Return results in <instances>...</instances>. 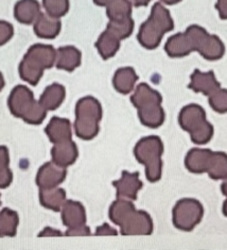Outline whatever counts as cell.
Listing matches in <instances>:
<instances>
[{
    "label": "cell",
    "instance_id": "1",
    "mask_svg": "<svg viewBox=\"0 0 227 250\" xmlns=\"http://www.w3.org/2000/svg\"><path fill=\"white\" fill-rule=\"evenodd\" d=\"M57 61V50L51 45L31 46L19 64L20 78L33 86L38 85L44 70L51 68Z\"/></svg>",
    "mask_w": 227,
    "mask_h": 250
},
{
    "label": "cell",
    "instance_id": "2",
    "mask_svg": "<svg viewBox=\"0 0 227 250\" xmlns=\"http://www.w3.org/2000/svg\"><path fill=\"white\" fill-rule=\"evenodd\" d=\"M173 22L170 12L163 4L156 2L152 8L151 15L142 23L137 39L141 46L147 49H155L160 44L164 34L173 30Z\"/></svg>",
    "mask_w": 227,
    "mask_h": 250
},
{
    "label": "cell",
    "instance_id": "3",
    "mask_svg": "<svg viewBox=\"0 0 227 250\" xmlns=\"http://www.w3.org/2000/svg\"><path fill=\"white\" fill-rule=\"evenodd\" d=\"M164 143L158 136H146L138 141L134 148L136 160L146 167V177L150 182H157L163 174Z\"/></svg>",
    "mask_w": 227,
    "mask_h": 250
},
{
    "label": "cell",
    "instance_id": "4",
    "mask_svg": "<svg viewBox=\"0 0 227 250\" xmlns=\"http://www.w3.org/2000/svg\"><path fill=\"white\" fill-rule=\"evenodd\" d=\"M204 215V208L196 199L184 198L178 200L172 211V222L174 227L182 231H192Z\"/></svg>",
    "mask_w": 227,
    "mask_h": 250
},
{
    "label": "cell",
    "instance_id": "5",
    "mask_svg": "<svg viewBox=\"0 0 227 250\" xmlns=\"http://www.w3.org/2000/svg\"><path fill=\"white\" fill-rule=\"evenodd\" d=\"M153 220L146 211L135 210L120 226L122 235H150L153 232Z\"/></svg>",
    "mask_w": 227,
    "mask_h": 250
},
{
    "label": "cell",
    "instance_id": "6",
    "mask_svg": "<svg viewBox=\"0 0 227 250\" xmlns=\"http://www.w3.org/2000/svg\"><path fill=\"white\" fill-rule=\"evenodd\" d=\"M34 101V95L29 87L25 85H17L10 94L8 105L12 114L22 120V117L31 108Z\"/></svg>",
    "mask_w": 227,
    "mask_h": 250
},
{
    "label": "cell",
    "instance_id": "7",
    "mask_svg": "<svg viewBox=\"0 0 227 250\" xmlns=\"http://www.w3.org/2000/svg\"><path fill=\"white\" fill-rule=\"evenodd\" d=\"M67 170L55 162H47L38 171L37 184L39 188H57L66 179Z\"/></svg>",
    "mask_w": 227,
    "mask_h": 250
},
{
    "label": "cell",
    "instance_id": "8",
    "mask_svg": "<svg viewBox=\"0 0 227 250\" xmlns=\"http://www.w3.org/2000/svg\"><path fill=\"white\" fill-rule=\"evenodd\" d=\"M116 188L117 198L136 200L138 192L142 188V182L139 179V172L122 171V176L119 180L113 182Z\"/></svg>",
    "mask_w": 227,
    "mask_h": 250
},
{
    "label": "cell",
    "instance_id": "9",
    "mask_svg": "<svg viewBox=\"0 0 227 250\" xmlns=\"http://www.w3.org/2000/svg\"><path fill=\"white\" fill-rule=\"evenodd\" d=\"M189 88H191L195 93H202L209 96V95L216 92L218 88L221 87L220 82L217 80L213 71H207L202 73L201 70L195 69L193 74L190 77Z\"/></svg>",
    "mask_w": 227,
    "mask_h": 250
},
{
    "label": "cell",
    "instance_id": "10",
    "mask_svg": "<svg viewBox=\"0 0 227 250\" xmlns=\"http://www.w3.org/2000/svg\"><path fill=\"white\" fill-rule=\"evenodd\" d=\"M62 220L67 228H76L86 225L85 208L79 201L66 200L62 207Z\"/></svg>",
    "mask_w": 227,
    "mask_h": 250
},
{
    "label": "cell",
    "instance_id": "11",
    "mask_svg": "<svg viewBox=\"0 0 227 250\" xmlns=\"http://www.w3.org/2000/svg\"><path fill=\"white\" fill-rule=\"evenodd\" d=\"M205 121H207L205 110L201 105L195 104L184 106L180 113V116H178L180 126L188 133L200 127Z\"/></svg>",
    "mask_w": 227,
    "mask_h": 250
},
{
    "label": "cell",
    "instance_id": "12",
    "mask_svg": "<svg viewBox=\"0 0 227 250\" xmlns=\"http://www.w3.org/2000/svg\"><path fill=\"white\" fill-rule=\"evenodd\" d=\"M51 157L52 162L66 168L76 162L79 157V150H77L76 143L70 140L55 144L51 149Z\"/></svg>",
    "mask_w": 227,
    "mask_h": 250
},
{
    "label": "cell",
    "instance_id": "13",
    "mask_svg": "<svg viewBox=\"0 0 227 250\" xmlns=\"http://www.w3.org/2000/svg\"><path fill=\"white\" fill-rule=\"evenodd\" d=\"M45 132L49 141L53 144H58L66 141H70L73 136L71 124L66 118L52 117L49 124L45 128Z\"/></svg>",
    "mask_w": 227,
    "mask_h": 250
},
{
    "label": "cell",
    "instance_id": "14",
    "mask_svg": "<svg viewBox=\"0 0 227 250\" xmlns=\"http://www.w3.org/2000/svg\"><path fill=\"white\" fill-rule=\"evenodd\" d=\"M212 151L210 149L192 148L185 158V166L192 174H203L208 168Z\"/></svg>",
    "mask_w": 227,
    "mask_h": 250
},
{
    "label": "cell",
    "instance_id": "15",
    "mask_svg": "<svg viewBox=\"0 0 227 250\" xmlns=\"http://www.w3.org/2000/svg\"><path fill=\"white\" fill-rule=\"evenodd\" d=\"M62 22L58 19L51 17L47 13H40L34 22V32L41 39H56L61 31Z\"/></svg>",
    "mask_w": 227,
    "mask_h": 250
},
{
    "label": "cell",
    "instance_id": "16",
    "mask_svg": "<svg viewBox=\"0 0 227 250\" xmlns=\"http://www.w3.org/2000/svg\"><path fill=\"white\" fill-rule=\"evenodd\" d=\"M76 118L100 122L102 120V106H101V104L92 96L81 98L76 105Z\"/></svg>",
    "mask_w": 227,
    "mask_h": 250
},
{
    "label": "cell",
    "instance_id": "17",
    "mask_svg": "<svg viewBox=\"0 0 227 250\" xmlns=\"http://www.w3.org/2000/svg\"><path fill=\"white\" fill-rule=\"evenodd\" d=\"M81 51L74 46L61 47L57 50L56 65L58 69L74 71L81 65Z\"/></svg>",
    "mask_w": 227,
    "mask_h": 250
},
{
    "label": "cell",
    "instance_id": "18",
    "mask_svg": "<svg viewBox=\"0 0 227 250\" xmlns=\"http://www.w3.org/2000/svg\"><path fill=\"white\" fill-rule=\"evenodd\" d=\"M65 96H66L65 87L58 83H53L45 88L44 93L40 95L38 103L46 111H55L63 104Z\"/></svg>",
    "mask_w": 227,
    "mask_h": 250
},
{
    "label": "cell",
    "instance_id": "19",
    "mask_svg": "<svg viewBox=\"0 0 227 250\" xmlns=\"http://www.w3.org/2000/svg\"><path fill=\"white\" fill-rule=\"evenodd\" d=\"M40 13V5L37 0H20L15 4V19L25 25L34 23Z\"/></svg>",
    "mask_w": 227,
    "mask_h": 250
},
{
    "label": "cell",
    "instance_id": "20",
    "mask_svg": "<svg viewBox=\"0 0 227 250\" xmlns=\"http://www.w3.org/2000/svg\"><path fill=\"white\" fill-rule=\"evenodd\" d=\"M167 55L171 58H182L194 51L186 33H177L168 39L165 46Z\"/></svg>",
    "mask_w": 227,
    "mask_h": 250
},
{
    "label": "cell",
    "instance_id": "21",
    "mask_svg": "<svg viewBox=\"0 0 227 250\" xmlns=\"http://www.w3.org/2000/svg\"><path fill=\"white\" fill-rule=\"evenodd\" d=\"M66 201V192L61 188H39V202L46 209L59 212Z\"/></svg>",
    "mask_w": 227,
    "mask_h": 250
},
{
    "label": "cell",
    "instance_id": "22",
    "mask_svg": "<svg viewBox=\"0 0 227 250\" xmlns=\"http://www.w3.org/2000/svg\"><path fill=\"white\" fill-rule=\"evenodd\" d=\"M131 101H132L135 108L138 110L150 104H161L163 97L157 91L149 86L147 83H140L131 97Z\"/></svg>",
    "mask_w": 227,
    "mask_h": 250
},
{
    "label": "cell",
    "instance_id": "23",
    "mask_svg": "<svg viewBox=\"0 0 227 250\" xmlns=\"http://www.w3.org/2000/svg\"><path fill=\"white\" fill-rule=\"evenodd\" d=\"M137 80H138V76L134 68L122 67L119 68L114 75L113 84L118 93L128 95L134 90Z\"/></svg>",
    "mask_w": 227,
    "mask_h": 250
},
{
    "label": "cell",
    "instance_id": "24",
    "mask_svg": "<svg viewBox=\"0 0 227 250\" xmlns=\"http://www.w3.org/2000/svg\"><path fill=\"white\" fill-rule=\"evenodd\" d=\"M138 117L143 126L156 129L165 122V111L161 104H150L138 109Z\"/></svg>",
    "mask_w": 227,
    "mask_h": 250
},
{
    "label": "cell",
    "instance_id": "25",
    "mask_svg": "<svg viewBox=\"0 0 227 250\" xmlns=\"http://www.w3.org/2000/svg\"><path fill=\"white\" fill-rule=\"evenodd\" d=\"M198 52L208 61H217L224 56L225 46L217 35L208 34L201 44Z\"/></svg>",
    "mask_w": 227,
    "mask_h": 250
},
{
    "label": "cell",
    "instance_id": "26",
    "mask_svg": "<svg viewBox=\"0 0 227 250\" xmlns=\"http://www.w3.org/2000/svg\"><path fill=\"white\" fill-rule=\"evenodd\" d=\"M135 210L136 208L131 200L117 198V200L114 201L110 208V219L114 224L120 227Z\"/></svg>",
    "mask_w": 227,
    "mask_h": 250
},
{
    "label": "cell",
    "instance_id": "27",
    "mask_svg": "<svg viewBox=\"0 0 227 250\" xmlns=\"http://www.w3.org/2000/svg\"><path fill=\"white\" fill-rule=\"evenodd\" d=\"M120 40L116 35H114L107 29L100 35L97 43H95V48L98 49L100 56L104 60L111 59L116 55L117 51L120 48Z\"/></svg>",
    "mask_w": 227,
    "mask_h": 250
},
{
    "label": "cell",
    "instance_id": "28",
    "mask_svg": "<svg viewBox=\"0 0 227 250\" xmlns=\"http://www.w3.org/2000/svg\"><path fill=\"white\" fill-rule=\"evenodd\" d=\"M206 172L213 180H226L227 179V153L223 151H216V152L212 151Z\"/></svg>",
    "mask_w": 227,
    "mask_h": 250
},
{
    "label": "cell",
    "instance_id": "29",
    "mask_svg": "<svg viewBox=\"0 0 227 250\" xmlns=\"http://www.w3.org/2000/svg\"><path fill=\"white\" fill-rule=\"evenodd\" d=\"M19 224V214L9 208H4L0 211V237L15 236Z\"/></svg>",
    "mask_w": 227,
    "mask_h": 250
},
{
    "label": "cell",
    "instance_id": "30",
    "mask_svg": "<svg viewBox=\"0 0 227 250\" xmlns=\"http://www.w3.org/2000/svg\"><path fill=\"white\" fill-rule=\"evenodd\" d=\"M99 123L97 121H89L83 120V118H76L75 121V132L77 138L81 140L89 141L95 139L99 133Z\"/></svg>",
    "mask_w": 227,
    "mask_h": 250
},
{
    "label": "cell",
    "instance_id": "31",
    "mask_svg": "<svg viewBox=\"0 0 227 250\" xmlns=\"http://www.w3.org/2000/svg\"><path fill=\"white\" fill-rule=\"evenodd\" d=\"M110 21H120L132 15V2L130 0H114L106 7Z\"/></svg>",
    "mask_w": 227,
    "mask_h": 250
},
{
    "label": "cell",
    "instance_id": "32",
    "mask_svg": "<svg viewBox=\"0 0 227 250\" xmlns=\"http://www.w3.org/2000/svg\"><path fill=\"white\" fill-rule=\"evenodd\" d=\"M106 29L114 35H116L119 40L122 41L133 33L134 21L132 20V17H128V19L120 21H110Z\"/></svg>",
    "mask_w": 227,
    "mask_h": 250
},
{
    "label": "cell",
    "instance_id": "33",
    "mask_svg": "<svg viewBox=\"0 0 227 250\" xmlns=\"http://www.w3.org/2000/svg\"><path fill=\"white\" fill-rule=\"evenodd\" d=\"M9 164V149L5 146H0V188H7L13 181V174Z\"/></svg>",
    "mask_w": 227,
    "mask_h": 250
},
{
    "label": "cell",
    "instance_id": "34",
    "mask_svg": "<svg viewBox=\"0 0 227 250\" xmlns=\"http://www.w3.org/2000/svg\"><path fill=\"white\" fill-rule=\"evenodd\" d=\"M190 139L195 145H205L210 142L213 136V126L208 121H205L200 127L191 131Z\"/></svg>",
    "mask_w": 227,
    "mask_h": 250
},
{
    "label": "cell",
    "instance_id": "35",
    "mask_svg": "<svg viewBox=\"0 0 227 250\" xmlns=\"http://www.w3.org/2000/svg\"><path fill=\"white\" fill-rule=\"evenodd\" d=\"M43 5L48 15L61 19L69 10V0H43Z\"/></svg>",
    "mask_w": 227,
    "mask_h": 250
},
{
    "label": "cell",
    "instance_id": "36",
    "mask_svg": "<svg viewBox=\"0 0 227 250\" xmlns=\"http://www.w3.org/2000/svg\"><path fill=\"white\" fill-rule=\"evenodd\" d=\"M208 101L211 108L220 114L227 113V90L225 88L220 87L216 92L209 95Z\"/></svg>",
    "mask_w": 227,
    "mask_h": 250
},
{
    "label": "cell",
    "instance_id": "37",
    "mask_svg": "<svg viewBox=\"0 0 227 250\" xmlns=\"http://www.w3.org/2000/svg\"><path fill=\"white\" fill-rule=\"evenodd\" d=\"M47 116V111L40 105L38 101L35 100L31 108L26 113V115L22 117V121L30 125H39L43 123Z\"/></svg>",
    "mask_w": 227,
    "mask_h": 250
},
{
    "label": "cell",
    "instance_id": "38",
    "mask_svg": "<svg viewBox=\"0 0 227 250\" xmlns=\"http://www.w3.org/2000/svg\"><path fill=\"white\" fill-rule=\"evenodd\" d=\"M185 33L187 34V37L190 41L191 45H192L194 51L199 50L201 44L203 43V41H204L205 38L208 35L205 29L203 27L198 26V25L189 26Z\"/></svg>",
    "mask_w": 227,
    "mask_h": 250
},
{
    "label": "cell",
    "instance_id": "39",
    "mask_svg": "<svg viewBox=\"0 0 227 250\" xmlns=\"http://www.w3.org/2000/svg\"><path fill=\"white\" fill-rule=\"evenodd\" d=\"M14 34L13 26L8 21H0V46L7 44Z\"/></svg>",
    "mask_w": 227,
    "mask_h": 250
},
{
    "label": "cell",
    "instance_id": "40",
    "mask_svg": "<svg viewBox=\"0 0 227 250\" xmlns=\"http://www.w3.org/2000/svg\"><path fill=\"white\" fill-rule=\"evenodd\" d=\"M91 234V229H89V227H87L86 225L81 226V227L68 228L66 233H65L66 236H88Z\"/></svg>",
    "mask_w": 227,
    "mask_h": 250
},
{
    "label": "cell",
    "instance_id": "41",
    "mask_svg": "<svg viewBox=\"0 0 227 250\" xmlns=\"http://www.w3.org/2000/svg\"><path fill=\"white\" fill-rule=\"evenodd\" d=\"M118 232L109 224H103L95 230V235H117Z\"/></svg>",
    "mask_w": 227,
    "mask_h": 250
},
{
    "label": "cell",
    "instance_id": "42",
    "mask_svg": "<svg viewBox=\"0 0 227 250\" xmlns=\"http://www.w3.org/2000/svg\"><path fill=\"white\" fill-rule=\"evenodd\" d=\"M216 8L222 20H227V0H218Z\"/></svg>",
    "mask_w": 227,
    "mask_h": 250
},
{
    "label": "cell",
    "instance_id": "43",
    "mask_svg": "<svg viewBox=\"0 0 227 250\" xmlns=\"http://www.w3.org/2000/svg\"><path fill=\"white\" fill-rule=\"evenodd\" d=\"M39 237L41 236H62V233L59 232L58 230H56V229H52L50 227H46L43 231L40 232V233L38 234Z\"/></svg>",
    "mask_w": 227,
    "mask_h": 250
},
{
    "label": "cell",
    "instance_id": "44",
    "mask_svg": "<svg viewBox=\"0 0 227 250\" xmlns=\"http://www.w3.org/2000/svg\"><path fill=\"white\" fill-rule=\"evenodd\" d=\"M151 0H132L135 7H147Z\"/></svg>",
    "mask_w": 227,
    "mask_h": 250
},
{
    "label": "cell",
    "instance_id": "45",
    "mask_svg": "<svg viewBox=\"0 0 227 250\" xmlns=\"http://www.w3.org/2000/svg\"><path fill=\"white\" fill-rule=\"evenodd\" d=\"M114 0H94V2L97 5H100V7H107Z\"/></svg>",
    "mask_w": 227,
    "mask_h": 250
},
{
    "label": "cell",
    "instance_id": "46",
    "mask_svg": "<svg viewBox=\"0 0 227 250\" xmlns=\"http://www.w3.org/2000/svg\"><path fill=\"white\" fill-rule=\"evenodd\" d=\"M221 190H222V194L227 197V179L221 186Z\"/></svg>",
    "mask_w": 227,
    "mask_h": 250
},
{
    "label": "cell",
    "instance_id": "47",
    "mask_svg": "<svg viewBox=\"0 0 227 250\" xmlns=\"http://www.w3.org/2000/svg\"><path fill=\"white\" fill-rule=\"evenodd\" d=\"M160 1L166 3V4H175L177 2L182 1V0H160Z\"/></svg>",
    "mask_w": 227,
    "mask_h": 250
},
{
    "label": "cell",
    "instance_id": "48",
    "mask_svg": "<svg viewBox=\"0 0 227 250\" xmlns=\"http://www.w3.org/2000/svg\"><path fill=\"white\" fill-rule=\"evenodd\" d=\"M3 86H4V79H3V76H2V74L0 73V92H1V90L3 88Z\"/></svg>",
    "mask_w": 227,
    "mask_h": 250
},
{
    "label": "cell",
    "instance_id": "49",
    "mask_svg": "<svg viewBox=\"0 0 227 250\" xmlns=\"http://www.w3.org/2000/svg\"><path fill=\"white\" fill-rule=\"evenodd\" d=\"M223 214L224 215L227 217V199L224 201V204H223Z\"/></svg>",
    "mask_w": 227,
    "mask_h": 250
},
{
    "label": "cell",
    "instance_id": "50",
    "mask_svg": "<svg viewBox=\"0 0 227 250\" xmlns=\"http://www.w3.org/2000/svg\"><path fill=\"white\" fill-rule=\"evenodd\" d=\"M0 205H1V200H0Z\"/></svg>",
    "mask_w": 227,
    "mask_h": 250
}]
</instances>
